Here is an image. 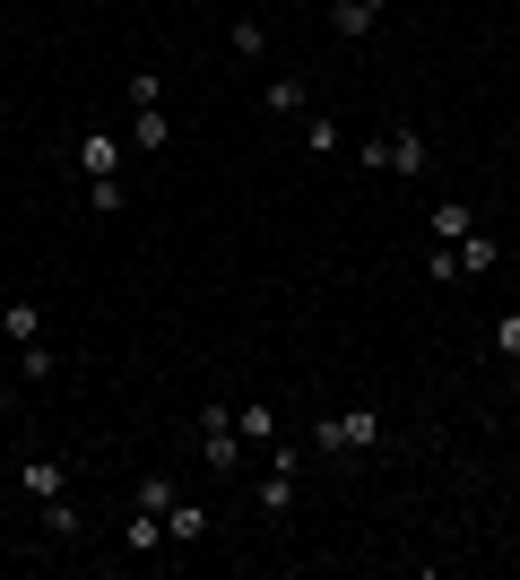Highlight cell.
Instances as JSON below:
<instances>
[{
	"label": "cell",
	"instance_id": "cell-10",
	"mask_svg": "<svg viewBox=\"0 0 520 580\" xmlns=\"http://www.w3.org/2000/svg\"><path fill=\"white\" fill-rule=\"evenodd\" d=\"M235 434H244V442H277V416H269V407H235Z\"/></svg>",
	"mask_w": 520,
	"mask_h": 580
},
{
	"label": "cell",
	"instance_id": "cell-7",
	"mask_svg": "<svg viewBox=\"0 0 520 580\" xmlns=\"http://www.w3.org/2000/svg\"><path fill=\"white\" fill-rule=\"evenodd\" d=\"M260 511H295V460L269 467V485H260Z\"/></svg>",
	"mask_w": 520,
	"mask_h": 580
},
{
	"label": "cell",
	"instance_id": "cell-12",
	"mask_svg": "<svg viewBox=\"0 0 520 580\" xmlns=\"http://www.w3.org/2000/svg\"><path fill=\"white\" fill-rule=\"evenodd\" d=\"M156 537H165V511H147V502H139V520H130V555H147Z\"/></svg>",
	"mask_w": 520,
	"mask_h": 580
},
{
	"label": "cell",
	"instance_id": "cell-1",
	"mask_svg": "<svg viewBox=\"0 0 520 580\" xmlns=\"http://www.w3.org/2000/svg\"><path fill=\"white\" fill-rule=\"evenodd\" d=\"M312 442H321V451H374V442H382V416H374V407L321 416V425H312Z\"/></svg>",
	"mask_w": 520,
	"mask_h": 580
},
{
	"label": "cell",
	"instance_id": "cell-16",
	"mask_svg": "<svg viewBox=\"0 0 520 580\" xmlns=\"http://www.w3.org/2000/svg\"><path fill=\"white\" fill-rule=\"evenodd\" d=\"M44 529H52V537H79V511H70V502L52 494V502H44Z\"/></svg>",
	"mask_w": 520,
	"mask_h": 580
},
{
	"label": "cell",
	"instance_id": "cell-2",
	"mask_svg": "<svg viewBox=\"0 0 520 580\" xmlns=\"http://www.w3.org/2000/svg\"><path fill=\"white\" fill-rule=\"evenodd\" d=\"M79 165H87V182H114V174H122V139L87 130V139H79Z\"/></svg>",
	"mask_w": 520,
	"mask_h": 580
},
{
	"label": "cell",
	"instance_id": "cell-11",
	"mask_svg": "<svg viewBox=\"0 0 520 580\" xmlns=\"http://www.w3.org/2000/svg\"><path fill=\"white\" fill-rule=\"evenodd\" d=\"M416 165H425V139L399 130V139H390V174H416Z\"/></svg>",
	"mask_w": 520,
	"mask_h": 580
},
{
	"label": "cell",
	"instance_id": "cell-6",
	"mask_svg": "<svg viewBox=\"0 0 520 580\" xmlns=\"http://www.w3.org/2000/svg\"><path fill=\"white\" fill-rule=\"evenodd\" d=\"M165 529H174L182 546H200V537H209V511H200V502H165Z\"/></svg>",
	"mask_w": 520,
	"mask_h": 580
},
{
	"label": "cell",
	"instance_id": "cell-13",
	"mask_svg": "<svg viewBox=\"0 0 520 580\" xmlns=\"http://www.w3.org/2000/svg\"><path fill=\"white\" fill-rule=\"evenodd\" d=\"M460 234H469V209H460V200H442V209H434V242H460Z\"/></svg>",
	"mask_w": 520,
	"mask_h": 580
},
{
	"label": "cell",
	"instance_id": "cell-8",
	"mask_svg": "<svg viewBox=\"0 0 520 580\" xmlns=\"http://www.w3.org/2000/svg\"><path fill=\"white\" fill-rule=\"evenodd\" d=\"M17 485H26L35 502H52V494H61L70 476H61V460H26V476H17Z\"/></svg>",
	"mask_w": 520,
	"mask_h": 580
},
{
	"label": "cell",
	"instance_id": "cell-5",
	"mask_svg": "<svg viewBox=\"0 0 520 580\" xmlns=\"http://www.w3.org/2000/svg\"><path fill=\"white\" fill-rule=\"evenodd\" d=\"M0 339L35 347V339H44V312H35V304H9V312H0Z\"/></svg>",
	"mask_w": 520,
	"mask_h": 580
},
{
	"label": "cell",
	"instance_id": "cell-4",
	"mask_svg": "<svg viewBox=\"0 0 520 580\" xmlns=\"http://www.w3.org/2000/svg\"><path fill=\"white\" fill-rule=\"evenodd\" d=\"M451 251H460V269H469V277H486V269H495V260H504V242H495V234H460V242H451Z\"/></svg>",
	"mask_w": 520,
	"mask_h": 580
},
{
	"label": "cell",
	"instance_id": "cell-3",
	"mask_svg": "<svg viewBox=\"0 0 520 580\" xmlns=\"http://www.w3.org/2000/svg\"><path fill=\"white\" fill-rule=\"evenodd\" d=\"M374 17H382V0H330V35H374Z\"/></svg>",
	"mask_w": 520,
	"mask_h": 580
},
{
	"label": "cell",
	"instance_id": "cell-15",
	"mask_svg": "<svg viewBox=\"0 0 520 580\" xmlns=\"http://www.w3.org/2000/svg\"><path fill=\"white\" fill-rule=\"evenodd\" d=\"M130 105H165V79L156 70H130Z\"/></svg>",
	"mask_w": 520,
	"mask_h": 580
},
{
	"label": "cell",
	"instance_id": "cell-17",
	"mask_svg": "<svg viewBox=\"0 0 520 580\" xmlns=\"http://www.w3.org/2000/svg\"><path fill=\"white\" fill-rule=\"evenodd\" d=\"M495 347H504V355H520V312H504V321H495Z\"/></svg>",
	"mask_w": 520,
	"mask_h": 580
},
{
	"label": "cell",
	"instance_id": "cell-9",
	"mask_svg": "<svg viewBox=\"0 0 520 580\" xmlns=\"http://www.w3.org/2000/svg\"><path fill=\"white\" fill-rule=\"evenodd\" d=\"M174 130H165V105H139V121H130V147H165Z\"/></svg>",
	"mask_w": 520,
	"mask_h": 580
},
{
	"label": "cell",
	"instance_id": "cell-18",
	"mask_svg": "<svg viewBox=\"0 0 520 580\" xmlns=\"http://www.w3.org/2000/svg\"><path fill=\"white\" fill-rule=\"evenodd\" d=\"M0 416H9V399H0Z\"/></svg>",
	"mask_w": 520,
	"mask_h": 580
},
{
	"label": "cell",
	"instance_id": "cell-14",
	"mask_svg": "<svg viewBox=\"0 0 520 580\" xmlns=\"http://www.w3.org/2000/svg\"><path fill=\"white\" fill-rule=\"evenodd\" d=\"M269 114H304V79H269Z\"/></svg>",
	"mask_w": 520,
	"mask_h": 580
}]
</instances>
